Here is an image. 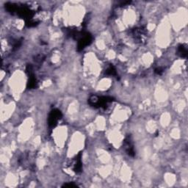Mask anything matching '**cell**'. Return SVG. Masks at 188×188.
I'll return each instance as SVG.
<instances>
[{"label":"cell","instance_id":"1","mask_svg":"<svg viewBox=\"0 0 188 188\" xmlns=\"http://www.w3.org/2000/svg\"><path fill=\"white\" fill-rule=\"evenodd\" d=\"M60 111L56 110L52 112V114H51L50 117H49V123L51 125H52V126H54V125H55L57 122H58V121L60 119Z\"/></svg>","mask_w":188,"mask_h":188}]
</instances>
